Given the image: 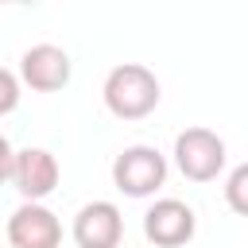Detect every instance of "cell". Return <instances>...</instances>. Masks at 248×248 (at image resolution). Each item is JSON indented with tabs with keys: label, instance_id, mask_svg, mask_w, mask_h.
<instances>
[{
	"label": "cell",
	"instance_id": "52a82bcc",
	"mask_svg": "<svg viewBox=\"0 0 248 248\" xmlns=\"http://www.w3.org/2000/svg\"><path fill=\"white\" fill-rule=\"evenodd\" d=\"M124 217L112 202H89L74 217V244L78 248H120Z\"/></svg>",
	"mask_w": 248,
	"mask_h": 248
},
{
	"label": "cell",
	"instance_id": "ba28073f",
	"mask_svg": "<svg viewBox=\"0 0 248 248\" xmlns=\"http://www.w3.org/2000/svg\"><path fill=\"white\" fill-rule=\"evenodd\" d=\"M19 78L35 93H54V89H62L70 81V54L62 46H54V43H39V46L23 50Z\"/></svg>",
	"mask_w": 248,
	"mask_h": 248
},
{
	"label": "cell",
	"instance_id": "5b68a950",
	"mask_svg": "<svg viewBox=\"0 0 248 248\" xmlns=\"http://www.w3.org/2000/svg\"><path fill=\"white\" fill-rule=\"evenodd\" d=\"M58 174H62L58 159L46 147H23V151L12 155V178L8 182H16L23 202H43L46 194H54Z\"/></svg>",
	"mask_w": 248,
	"mask_h": 248
},
{
	"label": "cell",
	"instance_id": "277c9868",
	"mask_svg": "<svg viewBox=\"0 0 248 248\" xmlns=\"http://www.w3.org/2000/svg\"><path fill=\"white\" fill-rule=\"evenodd\" d=\"M194 232H198V217L178 198H159L143 213V236L155 248H182V244L194 240Z\"/></svg>",
	"mask_w": 248,
	"mask_h": 248
},
{
	"label": "cell",
	"instance_id": "8992f818",
	"mask_svg": "<svg viewBox=\"0 0 248 248\" xmlns=\"http://www.w3.org/2000/svg\"><path fill=\"white\" fill-rule=\"evenodd\" d=\"M8 244L12 248H58L62 244V221L43 202H23L8 217Z\"/></svg>",
	"mask_w": 248,
	"mask_h": 248
},
{
	"label": "cell",
	"instance_id": "7a4b0ae2",
	"mask_svg": "<svg viewBox=\"0 0 248 248\" xmlns=\"http://www.w3.org/2000/svg\"><path fill=\"white\" fill-rule=\"evenodd\" d=\"M112 182L128 198H151L167 182V155L151 143H132L112 159Z\"/></svg>",
	"mask_w": 248,
	"mask_h": 248
},
{
	"label": "cell",
	"instance_id": "8fae6325",
	"mask_svg": "<svg viewBox=\"0 0 248 248\" xmlns=\"http://www.w3.org/2000/svg\"><path fill=\"white\" fill-rule=\"evenodd\" d=\"M12 155H16V151H12V143L0 136V186L12 178Z\"/></svg>",
	"mask_w": 248,
	"mask_h": 248
},
{
	"label": "cell",
	"instance_id": "30bf717a",
	"mask_svg": "<svg viewBox=\"0 0 248 248\" xmlns=\"http://www.w3.org/2000/svg\"><path fill=\"white\" fill-rule=\"evenodd\" d=\"M16 105H19V78L0 66V116L16 112Z\"/></svg>",
	"mask_w": 248,
	"mask_h": 248
},
{
	"label": "cell",
	"instance_id": "9c48e42d",
	"mask_svg": "<svg viewBox=\"0 0 248 248\" xmlns=\"http://www.w3.org/2000/svg\"><path fill=\"white\" fill-rule=\"evenodd\" d=\"M244 190H248V167L240 163L232 174H229V182H225V198H229V209L232 213H248V198H244Z\"/></svg>",
	"mask_w": 248,
	"mask_h": 248
},
{
	"label": "cell",
	"instance_id": "3957f363",
	"mask_svg": "<svg viewBox=\"0 0 248 248\" xmlns=\"http://www.w3.org/2000/svg\"><path fill=\"white\" fill-rule=\"evenodd\" d=\"M174 163L190 182H213L225 170V140L209 128H186L174 140Z\"/></svg>",
	"mask_w": 248,
	"mask_h": 248
},
{
	"label": "cell",
	"instance_id": "6da1fadb",
	"mask_svg": "<svg viewBox=\"0 0 248 248\" xmlns=\"http://www.w3.org/2000/svg\"><path fill=\"white\" fill-rule=\"evenodd\" d=\"M105 108L116 116V120H143V116H151L155 112V105H159V78L147 70V66H140V62H120V66H112L108 70V78H105Z\"/></svg>",
	"mask_w": 248,
	"mask_h": 248
}]
</instances>
